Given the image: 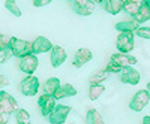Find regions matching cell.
Wrapping results in <instances>:
<instances>
[{"mask_svg": "<svg viewBox=\"0 0 150 124\" xmlns=\"http://www.w3.org/2000/svg\"><path fill=\"white\" fill-rule=\"evenodd\" d=\"M11 51H9V48H6V49H3V51H0V64L2 63H6V61L9 60V57H11Z\"/></svg>", "mask_w": 150, "mask_h": 124, "instance_id": "28", "label": "cell"}, {"mask_svg": "<svg viewBox=\"0 0 150 124\" xmlns=\"http://www.w3.org/2000/svg\"><path fill=\"white\" fill-rule=\"evenodd\" d=\"M146 90H147V91H149V93H150V82H149V84H147V88H146Z\"/></svg>", "mask_w": 150, "mask_h": 124, "instance_id": "34", "label": "cell"}, {"mask_svg": "<svg viewBox=\"0 0 150 124\" xmlns=\"http://www.w3.org/2000/svg\"><path fill=\"white\" fill-rule=\"evenodd\" d=\"M9 46V36L0 33V51H3V49H6Z\"/></svg>", "mask_w": 150, "mask_h": 124, "instance_id": "27", "label": "cell"}, {"mask_svg": "<svg viewBox=\"0 0 150 124\" xmlns=\"http://www.w3.org/2000/svg\"><path fill=\"white\" fill-rule=\"evenodd\" d=\"M57 100L53 97V96H50V94H42L39 97V100H38V105H39V109H41V114L42 117H48L50 114H51V111L56 108V103Z\"/></svg>", "mask_w": 150, "mask_h": 124, "instance_id": "12", "label": "cell"}, {"mask_svg": "<svg viewBox=\"0 0 150 124\" xmlns=\"http://www.w3.org/2000/svg\"><path fill=\"white\" fill-rule=\"evenodd\" d=\"M105 70H107L108 73H120V72H122V69H120L119 66H116L114 63H111V61H110V63L107 64Z\"/></svg>", "mask_w": 150, "mask_h": 124, "instance_id": "29", "label": "cell"}, {"mask_svg": "<svg viewBox=\"0 0 150 124\" xmlns=\"http://www.w3.org/2000/svg\"><path fill=\"white\" fill-rule=\"evenodd\" d=\"M134 34L140 36V38H143V39H150V27L149 26H140L135 30Z\"/></svg>", "mask_w": 150, "mask_h": 124, "instance_id": "26", "label": "cell"}, {"mask_svg": "<svg viewBox=\"0 0 150 124\" xmlns=\"http://www.w3.org/2000/svg\"><path fill=\"white\" fill-rule=\"evenodd\" d=\"M71 114V106L68 105H56V108L51 111L47 118L51 124H65L68 115Z\"/></svg>", "mask_w": 150, "mask_h": 124, "instance_id": "5", "label": "cell"}, {"mask_svg": "<svg viewBox=\"0 0 150 124\" xmlns=\"http://www.w3.org/2000/svg\"><path fill=\"white\" fill-rule=\"evenodd\" d=\"M9 117H11V115L6 112L2 106H0V124H6V123L9 121Z\"/></svg>", "mask_w": 150, "mask_h": 124, "instance_id": "30", "label": "cell"}, {"mask_svg": "<svg viewBox=\"0 0 150 124\" xmlns=\"http://www.w3.org/2000/svg\"><path fill=\"white\" fill-rule=\"evenodd\" d=\"M104 9L111 15L120 14V11H123V0H104L102 2Z\"/></svg>", "mask_w": 150, "mask_h": 124, "instance_id": "16", "label": "cell"}, {"mask_svg": "<svg viewBox=\"0 0 150 124\" xmlns=\"http://www.w3.org/2000/svg\"><path fill=\"white\" fill-rule=\"evenodd\" d=\"M141 81L140 72L134 69V67H125L120 72V82L123 84H129V85H137Z\"/></svg>", "mask_w": 150, "mask_h": 124, "instance_id": "10", "label": "cell"}, {"mask_svg": "<svg viewBox=\"0 0 150 124\" xmlns=\"http://www.w3.org/2000/svg\"><path fill=\"white\" fill-rule=\"evenodd\" d=\"M39 79L33 75H27L21 82H20V91L23 96H27V97H33L38 94L39 91Z\"/></svg>", "mask_w": 150, "mask_h": 124, "instance_id": "3", "label": "cell"}, {"mask_svg": "<svg viewBox=\"0 0 150 124\" xmlns=\"http://www.w3.org/2000/svg\"><path fill=\"white\" fill-rule=\"evenodd\" d=\"M9 84V81H8V78L3 75V73H0V90L3 88V87H6Z\"/></svg>", "mask_w": 150, "mask_h": 124, "instance_id": "32", "label": "cell"}, {"mask_svg": "<svg viewBox=\"0 0 150 124\" xmlns=\"http://www.w3.org/2000/svg\"><path fill=\"white\" fill-rule=\"evenodd\" d=\"M96 2H98V3H102V2H104V0H96Z\"/></svg>", "mask_w": 150, "mask_h": 124, "instance_id": "36", "label": "cell"}, {"mask_svg": "<svg viewBox=\"0 0 150 124\" xmlns=\"http://www.w3.org/2000/svg\"><path fill=\"white\" fill-rule=\"evenodd\" d=\"M48 3H51V0H33V6H36V8L47 6Z\"/></svg>", "mask_w": 150, "mask_h": 124, "instance_id": "31", "label": "cell"}, {"mask_svg": "<svg viewBox=\"0 0 150 124\" xmlns=\"http://www.w3.org/2000/svg\"><path fill=\"white\" fill-rule=\"evenodd\" d=\"M0 106L11 115L18 109V102H17V99L14 96H11L8 91L0 90Z\"/></svg>", "mask_w": 150, "mask_h": 124, "instance_id": "9", "label": "cell"}, {"mask_svg": "<svg viewBox=\"0 0 150 124\" xmlns=\"http://www.w3.org/2000/svg\"><path fill=\"white\" fill-rule=\"evenodd\" d=\"M5 8L14 17H21V9H20V6L17 3V0H6V2H5Z\"/></svg>", "mask_w": 150, "mask_h": 124, "instance_id": "25", "label": "cell"}, {"mask_svg": "<svg viewBox=\"0 0 150 124\" xmlns=\"http://www.w3.org/2000/svg\"><path fill=\"white\" fill-rule=\"evenodd\" d=\"M95 2L93 0H74L72 2V11L77 12L81 17H89L95 12Z\"/></svg>", "mask_w": 150, "mask_h": 124, "instance_id": "7", "label": "cell"}, {"mask_svg": "<svg viewBox=\"0 0 150 124\" xmlns=\"http://www.w3.org/2000/svg\"><path fill=\"white\" fill-rule=\"evenodd\" d=\"M105 91V87L102 84H98V85H90V88H89V99L90 100H98L99 97H101Z\"/></svg>", "mask_w": 150, "mask_h": 124, "instance_id": "23", "label": "cell"}, {"mask_svg": "<svg viewBox=\"0 0 150 124\" xmlns=\"http://www.w3.org/2000/svg\"><path fill=\"white\" fill-rule=\"evenodd\" d=\"M149 102H150V93L147 90H138L134 94L132 100L129 102V108L135 111V112H141L149 105Z\"/></svg>", "mask_w": 150, "mask_h": 124, "instance_id": "4", "label": "cell"}, {"mask_svg": "<svg viewBox=\"0 0 150 124\" xmlns=\"http://www.w3.org/2000/svg\"><path fill=\"white\" fill-rule=\"evenodd\" d=\"M71 2H74V0H71Z\"/></svg>", "mask_w": 150, "mask_h": 124, "instance_id": "37", "label": "cell"}, {"mask_svg": "<svg viewBox=\"0 0 150 124\" xmlns=\"http://www.w3.org/2000/svg\"><path fill=\"white\" fill-rule=\"evenodd\" d=\"M8 48H9V51L18 58L27 55V54H32V42L14 38V36L9 38V46Z\"/></svg>", "mask_w": 150, "mask_h": 124, "instance_id": "1", "label": "cell"}, {"mask_svg": "<svg viewBox=\"0 0 150 124\" xmlns=\"http://www.w3.org/2000/svg\"><path fill=\"white\" fill-rule=\"evenodd\" d=\"M135 46V36L131 32H122L119 33L117 39H116V48L119 49V53L122 54H128L131 53Z\"/></svg>", "mask_w": 150, "mask_h": 124, "instance_id": "2", "label": "cell"}, {"mask_svg": "<svg viewBox=\"0 0 150 124\" xmlns=\"http://www.w3.org/2000/svg\"><path fill=\"white\" fill-rule=\"evenodd\" d=\"M60 87V79L59 78H48L45 81V84L42 85V90H44V94H50V96H53L56 93V90Z\"/></svg>", "mask_w": 150, "mask_h": 124, "instance_id": "19", "label": "cell"}, {"mask_svg": "<svg viewBox=\"0 0 150 124\" xmlns=\"http://www.w3.org/2000/svg\"><path fill=\"white\" fill-rule=\"evenodd\" d=\"M92 58H93L92 49L80 48V49H77V53H75V55H74V66L75 67H81V66L87 64L89 61H92Z\"/></svg>", "mask_w": 150, "mask_h": 124, "instance_id": "14", "label": "cell"}, {"mask_svg": "<svg viewBox=\"0 0 150 124\" xmlns=\"http://www.w3.org/2000/svg\"><path fill=\"white\" fill-rule=\"evenodd\" d=\"M138 27H140V24L135 20H125V21H120V22L116 24V30H119V33H122V32L135 33V30Z\"/></svg>", "mask_w": 150, "mask_h": 124, "instance_id": "18", "label": "cell"}, {"mask_svg": "<svg viewBox=\"0 0 150 124\" xmlns=\"http://www.w3.org/2000/svg\"><path fill=\"white\" fill-rule=\"evenodd\" d=\"M53 42L48 38H44V36H38V38L32 42V54L38 55V54H45L48 51L53 49Z\"/></svg>", "mask_w": 150, "mask_h": 124, "instance_id": "8", "label": "cell"}, {"mask_svg": "<svg viewBox=\"0 0 150 124\" xmlns=\"http://www.w3.org/2000/svg\"><path fill=\"white\" fill-rule=\"evenodd\" d=\"M111 63H114L116 66H119L120 69H125V67H132L134 64H137V58L134 55H129V54H112L111 58H110Z\"/></svg>", "mask_w": 150, "mask_h": 124, "instance_id": "11", "label": "cell"}, {"mask_svg": "<svg viewBox=\"0 0 150 124\" xmlns=\"http://www.w3.org/2000/svg\"><path fill=\"white\" fill-rule=\"evenodd\" d=\"M141 124H150V115H146L141 121Z\"/></svg>", "mask_w": 150, "mask_h": 124, "instance_id": "33", "label": "cell"}, {"mask_svg": "<svg viewBox=\"0 0 150 124\" xmlns=\"http://www.w3.org/2000/svg\"><path fill=\"white\" fill-rule=\"evenodd\" d=\"M143 3H144V0H123V11L134 17L140 11Z\"/></svg>", "mask_w": 150, "mask_h": 124, "instance_id": "17", "label": "cell"}, {"mask_svg": "<svg viewBox=\"0 0 150 124\" xmlns=\"http://www.w3.org/2000/svg\"><path fill=\"white\" fill-rule=\"evenodd\" d=\"M134 20L138 22V24H144L146 21H149L150 20V6L146 5V3H143V6L140 8V11L134 15Z\"/></svg>", "mask_w": 150, "mask_h": 124, "instance_id": "21", "label": "cell"}, {"mask_svg": "<svg viewBox=\"0 0 150 124\" xmlns=\"http://www.w3.org/2000/svg\"><path fill=\"white\" fill-rule=\"evenodd\" d=\"M144 3H146V5H149V6H150V0H144Z\"/></svg>", "mask_w": 150, "mask_h": 124, "instance_id": "35", "label": "cell"}, {"mask_svg": "<svg viewBox=\"0 0 150 124\" xmlns=\"http://www.w3.org/2000/svg\"><path fill=\"white\" fill-rule=\"evenodd\" d=\"M86 123L87 124H105L102 114L96 109H89L86 114Z\"/></svg>", "mask_w": 150, "mask_h": 124, "instance_id": "20", "label": "cell"}, {"mask_svg": "<svg viewBox=\"0 0 150 124\" xmlns=\"http://www.w3.org/2000/svg\"><path fill=\"white\" fill-rule=\"evenodd\" d=\"M14 114H15L17 124H30V114H29V111L18 108Z\"/></svg>", "mask_w": 150, "mask_h": 124, "instance_id": "24", "label": "cell"}, {"mask_svg": "<svg viewBox=\"0 0 150 124\" xmlns=\"http://www.w3.org/2000/svg\"><path fill=\"white\" fill-rule=\"evenodd\" d=\"M51 57H50V60H51V66L53 67H59L62 66L66 61L68 58V53H66V49L63 46H60V45H54L51 51Z\"/></svg>", "mask_w": 150, "mask_h": 124, "instance_id": "13", "label": "cell"}, {"mask_svg": "<svg viewBox=\"0 0 150 124\" xmlns=\"http://www.w3.org/2000/svg\"><path fill=\"white\" fill-rule=\"evenodd\" d=\"M108 75H110V73H108L105 69H104V70H98V72H95V73H92V75H90L89 82H90V85L102 84L105 79H108Z\"/></svg>", "mask_w": 150, "mask_h": 124, "instance_id": "22", "label": "cell"}, {"mask_svg": "<svg viewBox=\"0 0 150 124\" xmlns=\"http://www.w3.org/2000/svg\"><path fill=\"white\" fill-rule=\"evenodd\" d=\"M20 70L23 73H26V75H33V73L36 72L38 66H39V60H38V57L35 54H27L20 58Z\"/></svg>", "mask_w": 150, "mask_h": 124, "instance_id": "6", "label": "cell"}, {"mask_svg": "<svg viewBox=\"0 0 150 124\" xmlns=\"http://www.w3.org/2000/svg\"><path fill=\"white\" fill-rule=\"evenodd\" d=\"M77 93H78L77 88H75L72 84H60V87L56 90L53 97L56 99V100H62V99H66V97H72Z\"/></svg>", "mask_w": 150, "mask_h": 124, "instance_id": "15", "label": "cell"}]
</instances>
